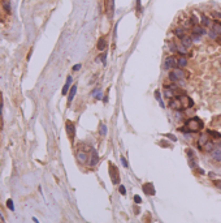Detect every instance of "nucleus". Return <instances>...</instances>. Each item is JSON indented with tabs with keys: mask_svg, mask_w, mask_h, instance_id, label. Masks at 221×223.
<instances>
[{
	"mask_svg": "<svg viewBox=\"0 0 221 223\" xmlns=\"http://www.w3.org/2000/svg\"><path fill=\"white\" fill-rule=\"evenodd\" d=\"M216 42H217V43L221 46V34H220V35H217V38H216Z\"/></svg>",
	"mask_w": 221,
	"mask_h": 223,
	"instance_id": "44",
	"label": "nucleus"
},
{
	"mask_svg": "<svg viewBox=\"0 0 221 223\" xmlns=\"http://www.w3.org/2000/svg\"><path fill=\"white\" fill-rule=\"evenodd\" d=\"M65 128H66V134H68V137H69L70 140H73L74 136H76V125H74V123L70 121V120H68V121L65 123Z\"/></svg>",
	"mask_w": 221,
	"mask_h": 223,
	"instance_id": "2",
	"label": "nucleus"
},
{
	"mask_svg": "<svg viewBox=\"0 0 221 223\" xmlns=\"http://www.w3.org/2000/svg\"><path fill=\"white\" fill-rule=\"evenodd\" d=\"M0 1H1V7H3L4 12L7 15H9L11 13V3H9V0H0Z\"/></svg>",
	"mask_w": 221,
	"mask_h": 223,
	"instance_id": "20",
	"label": "nucleus"
},
{
	"mask_svg": "<svg viewBox=\"0 0 221 223\" xmlns=\"http://www.w3.org/2000/svg\"><path fill=\"white\" fill-rule=\"evenodd\" d=\"M181 45L183 46V47H186L187 50L191 47V45H193V38L191 37H189V35H185L182 39H181Z\"/></svg>",
	"mask_w": 221,
	"mask_h": 223,
	"instance_id": "11",
	"label": "nucleus"
},
{
	"mask_svg": "<svg viewBox=\"0 0 221 223\" xmlns=\"http://www.w3.org/2000/svg\"><path fill=\"white\" fill-rule=\"evenodd\" d=\"M77 159H78L79 163L85 164V163H87L88 162V155L85 153V151H78V153H77Z\"/></svg>",
	"mask_w": 221,
	"mask_h": 223,
	"instance_id": "12",
	"label": "nucleus"
},
{
	"mask_svg": "<svg viewBox=\"0 0 221 223\" xmlns=\"http://www.w3.org/2000/svg\"><path fill=\"white\" fill-rule=\"evenodd\" d=\"M203 128H204V123H203L199 117L194 116V117L186 120L185 127L179 128V131H181V132H185V133H197L199 131H202Z\"/></svg>",
	"mask_w": 221,
	"mask_h": 223,
	"instance_id": "1",
	"label": "nucleus"
},
{
	"mask_svg": "<svg viewBox=\"0 0 221 223\" xmlns=\"http://www.w3.org/2000/svg\"><path fill=\"white\" fill-rule=\"evenodd\" d=\"M143 192H144L147 196H155L156 191H155V188H154V184H152V183H146V184H143Z\"/></svg>",
	"mask_w": 221,
	"mask_h": 223,
	"instance_id": "7",
	"label": "nucleus"
},
{
	"mask_svg": "<svg viewBox=\"0 0 221 223\" xmlns=\"http://www.w3.org/2000/svg\"><path fill=\"white\" fill-rule=\"evenodd\" d=\"M113 11H114V0H108V3H107V15H108L109 18L113 17Z\"/></svg>",
	"mask_w": 221,
	"mask_h": 223,
	"instance_id": "13",
	"label": "nucleus"
},
{
	"mask_svg": "<svg viewBox=\"0 0 221 223\" xmlns=\"http://www.w3.org/2000/svg\"><path fill=\"white\" fill-rule=\"evenodd\" d=\"M118 191H120V193H121L122 196H125V194H126V189H125V187H124V185H120Z\"/></svg>",
	"mask_w": 221,
	"mask_h": 223,
	"instance_id": "38",
	"label": "nucleus"
},
{
	"mask_svg": "<svg viewBox=\"0 0 221 223\" xmlns=\"http://www.w3.org/2000/svg\"><path fill=\"white\" fill-rule=\"evenodd\" d=\"M135 12L138 16L142 15V4H140V0H137V4H135Z\"/></svg>",
	"mask_w": 221,
	"mask_h": 223,
	"instance_id": "26",
	"label": "nucleus"
},
{
	"mask_svg": "<svg viewBox=\"0 0 221 223\" xmlns=\"http://www.w3.org/2000/svg\"><path fill=\"white\" fill-rule=\"evenodd\" d=\"M169 107H170V108H173V110H176V111H182V110H183L182 103H181V101H179V98H178V97H177V98H173V99H170V102H169Z\"/></svg>",
	"mask_w": 221,
	"mask_h": 223,
	"instance_id": "5",
	"label": "nucleus"
},
{
	"mask_svg": "<svg viewBox=\"0 0 221 223\" xmlns=\"http://www.w3.org/2000/svg\"><path fill=\"white\" fill-rule=\"evenodd\" d=\"M7 207L11 210V211H13L14 210V205H13V200H11V198H8L7 200Z\"/></svg>",
	"mask_w": 221,
	"mask_h": 223,
	"instance_id": "30",
	"label": "nucleus"
},
{
	"mask_svg": "<svg viewBox=\"0 0 221 223\" xmlns=\"http://www.w3.org/2000/svg\"><path fill=\"white\" fill-rule=\"evenodd\" d=\"M208 137H209V134L208 133H203L200 137H199V141H198V148L199 149H203V148L205 146V144L209 141Z\"/></svg>",
	"mask_w": 221,
	"mask_h": 223,
	"instance_id": "9",
	"label": "nucleus"
},
{
	"mask_svg": "<svg viewBox=\"0 0 221 223\" xmlns=\"http://www.w3.org/2000/svg\"><path fill=\"white\" fill-rule=\"evenodd\" d=\"M177 67H178V63H177V59L174 56L167 58V60H165V68L172 69V68H177Z\"/></svg>",
	"mask_w": 221,
	"mask_h": 223,
	"instance_id": "8",
	"label": "nucleus"
},
{
	"mask_svg": "<svg viewBox=\"0 0 221 223\" xmlns=\"http://www.w3.org/2000/svg\"><path fill=\"white\" fill-rule=\"evenodd\" d=\"M212 30H213L217 35H220L221 34V22L219 21V20H216L215 22L212 23Z\"/></svg>",
	"mask_w": 221,
	"mask_h": 223,
	"instance_id": "21",
	"label": "nucleus"
},
{
	"mask_svg": "<svg viewBox=\"0 0 221 223\" xmlns=\"http://www.w3.org/2000/svg\"><path fill=\"white\" fill-rule=\"evenodd\" d=\"M33 221H34V223H39V221H38L37 218H33Z\"/></svg>",
	"mask_w": 221,
	"mask_h": 223,
	"instance_id": "49",
	"label": "nucleus"
},
{
	"mask_svg": "<svg viewBox=\"0 0 221 223\" xmlns=\"http://www.w3.org/2000/svg\"><path fill=\"white\" fill-rule=\"evenodd\" d=\"M102 61H103V64L106 65V61H107V58H106V55H102Z\"/></svg>",
	"mask_w": 221,
	"mask_h": 223,
	"instance_id": "45",
	"label": "nucleus"
},
{
	"mask_svg": "<svg viewBox=\"0 0 221 223\" xmlns=\"http://www.w3.org/2000/svg\"><path fill=\"white\" fill-rule=\"evenodd\" d=\"M174 33H176L177 37H178V38H181V39L185 37V30H183L182 27H178V29H176V31H174Z\"/></svg>",
	"mask_w": 221,
	"mask_h": 223,
	"instance_id": "28",
	"label": "nucleus"
},
{
	"mask_svg": "<svg viewBox=\"0 0 221 223\" xmlns=\"http://www.w3.org/2000/svg\"><path fill=\"white\" fill-rule=\"evenodd\" d=\"M134 202H135V203H140V202H142V198H140L139 196H134Z\"/></svg>",
	"mask_w": 221,
	"mask_h": 223,
	"instance_id": "40",
	"label": "nucleus"
},
{
	"mask_svg": "<svg viewBox=\"0 0 221 223\" xmlns=\"http://www.w3.org/2000/svg\"><path fill=\"white\" fill-rule=\"evenodd\" d=\"M212 17L215 20H219V18H221V13L220 12H212Z\"/></svg>",
	"mask_w": 221,
	"mask_h": 223,
	"instance_id": "36",
	"label": "nucleus"
},
{
	"mask_svg": "<svg viewBox=\"0 0 221 223\" xmlns=\"http://www.w3.org/2000/svg\"><path fill=\"white\" fill-rule=\"evenodd\" d=\"M81 67H82L81 64H76V65L73 67V70H74V72H77V70H79V69H81Z\"/></svg>",
	"mask_w": 221,
	"mask_h": 223,
	"instance_id": "42",
	"label": "nucleus"
},
{
	"mask_svg": "<svg viewBox=\"0 0 221 223\" xmlns=\"http://www.w3.org/2000/svg\"><path fill=\"white\" fill-rule=\"evenodd\" d=\"M3 107H4V99H3V94L0 91V129L3 128Z\"/></svg>",
	"mask_w": 221,
	"mask_h": 223,
	"instance_id": "22",
	"label": "nucleus"
},
{
	"mask_svg": "<svg viewBox=\"0 0 221 223\" xmlns=\"http://www.w3.org/2000/svg\"><path fill=\"white\" fill-rule=\"evenodd\" d=\"M177 51H178V52H181V55H183V56L187 54V48H186V47H183L182 45H177Z\"/></svg>",
	"mask_w": 221,
	"mask_h": 223,
	"instance_id": "27",
	"label": "nucleus"
},
{
	"mask_svg": "<svg viewBox=\"0 0 221 223\" xmlns=\"http://www.w3.org/2000/svg\"><path fill=\"white\" fill-rule=\"evenodd\" d=\"M102 97H103V95H102V93H99V94H98L95 98H96V99H102Z\"/></svg>",
	"mask_w": 221,
	"mask_h": 223,
	"instance_id": "47",
	"label": "nucleus"
},
{
	"mask_svg": "<svg viewBox=\"0 0 221 223\" xmlns=\"http://www.w3.org/2000/svg\"><path fill=\"white\" fill-rule=\"evenodd\" d=\"M164 97H165L167 99H173V98L176 97V91H174V90H172L170 88H168V86L165 85V89H164Z\"/></svg>",
	"mask_w": 221,
	"mask_h": 223,
	"instance_id": "14",
	"label": "nucleus"
},
{
	"mask_svg": "<svg viewBox=\"0 0 221 223\" xmlns=\"http://www.w3.org/2000/svg\"><path fill=\"white\" fill-rule=\"evenodd\" d=\"M72 81H73V80H72V77H70V76H68L65 85H64V88H63V91H61V93H63V95H66V94H68V91L70 90V88H72V86H70V85H72Z\"/></svg>",
	"mask_w": 221,
	"mask_h": 223,
	"instance_id": "18",
	"label": "nucleus"
},
{
	"mask_svg": "<svg viewBox=\"0 0 221 223\" xmlns=\"http://www.w3.org/2000/svg\"><path fill=\"white\" fill-rule=\"evenodd\" d=\"M207 133L209 134V136H212V137H215V138H220L221 140V134L219 132H216V131H208Z\"/></svg>",
	"mask_w": 221,
	"mask_h": 223,
	"instance_id": "31",
	"label": "nucleus"
},
{
	"mask_svg": "<svg viewBox=\"0 0 221 223\" xmlns=\"http://www.w3.org/2000/svg\"><path fill=\"white\" fill-rule=\"evenodd\" d=\"M174 77H176L177 80H183V78H186L187 77V73L185 72V70H182V69H179V68H173V70L170 72Z\"/></svg>",
	"mask_w": 221,
	"mask_h": 223,
	"instance_id": "6",
	"label": "nucleus"
},
{
	"mask_svg": "<svg viewBox=\"0 0 221 223\" xmlns=\"http://www.w3.org/2000/svg\"><path fill=\"white\" fill-rule=\"evenodd\" d=\"M203 149H204V150H207V151H212V150L215 149V145H213V142H209V141H208Z\"/></svg>",
	"mask_w": 221,
	"mask_h": 223,
	"instance_id": "29",
	"label": "nucleus"
},
{
	"mask_svg": "<svg viewBox=\"0 0 221 223\" xmlns=\"http://www.w3.org/2000/svg\"><path fill=\"white\" fill-rule=\"evenodd\" d=\"M165 137H168V138H169V140H172L173 142H176V141H177V137L174 136V134H172V133H167V134H165Z\"/></svg>",
	"mask_w": 221,
	"mask_h": 223,
	"instance_id": "35",
	"label": "nucleus"
},
{
	"mask_svg": "<svg viewBox=\"0 0 221 223\" xmlns=\"http://www.w3.org/2000/svg\"><path fill=\"white\" fill-rule=\"evenodd\" d=\"M121 162H122V166H124L125 168H129V163H128V160H126L125 156H121Z\"/></svg>",
	"mask_w": 221,
	"mask_h": 223,
	"instance_id": "34",
	"label": "nucleus"
},
{
	"mask_svg": "<svg viewBox=\"0 0 221 223\" xmlns=\"http://www.w3.org/2000/svg\"><path fill=\"white\" fill-rule=\"evenodd\" d=\"M213 184H215L217 188H220L221 189V180H213Z\"/></svg>",
	"mask_w": 221,
	"mask_h": 223,
	"instance_id": "41",
	"label": "nucleus"
},
{
	"mask_svg": "<svg viewBox=\"0 0 221 223\" xmlns=\"http://www.w3.org/2000/svg\"><path fill=\"white\" fill-rule=\"evenodd\" d=\"M31 52H33V48L30 50V52H29V54H27V56H26V59H27V60L30 59V56H31Z\"/></svg>",
	"mask_w": 221,
	"mask_h": 223,
	"instance_id": "46",
	"label": "nucleus"
},
{
	"mask_svg": "<svg viewBox=\"0 0 221 223\" xmlns=\"http://www.w3.org/2000/svg\"><path fill=\"white\" fill-rule=\"evenodd\" d=\"M208 35H209V37H211L212 39H216V38H217V34H216V33H215V31H213L212 29L209 30V33H208Z\"/></svg>",
	"mask_w": 221,
	"mask_h": 223,
	"instance_id": "37",
	"label": "nucleus"
},
{
	"mask_svg": "<svg viewBox=\"0 0 221 223\" xmlns=\"http://www.w3.org/2000/svg\"><path fill=\"white\" fill-rule=\"evenodd\" d=\"M106 47H107V41H106V38H104V37H100V38H99V41H98L96 48H98L99 51H104V50H106Z\"/></svg>",
	"mask_w": 221,
	"mask_h": 223,
	"instance_id": "17",
	"label": "nucleus"
},
{
	"mask_svg": "<svg viewBox=\"0 0 221 223\" xmlns=\"http://www.w3.org/2000/svg\"><path fill=\"white\" fill-rule=\"evenodd\" d=\"M155 98H156V101L160 103V106H161L163 108H165V105H164V102H163V98H161V94H160L159 90H155Z\"/></svg>",
	"mask_w": 221,
	"mask_h": 223,
	"instance_id": "24",
	"label": "nucleus"
},
{
	"mask_svg": "<svg viewBox=\"0 0 221 223\" xmlns=\"http://www.w3.org/2000/svg\"><path fill=\"white\" fill-rule=\"evenodd\" d=\"M98 162H99V154H98V151H96V150H94V149H92V150H91V159H90V162H88V163H90V166H91V167H94Z\"/></svg>",
	"mask_w": 221,
	"mask_h": 223,
	"instance_id": "10",
	"label": "nucleus"
},
{
	"mask_svg": "<svg viewBox=\"0 0 221 223\" xmlns=\"http://www.w3.org/2000/svg\"><path fill=\"white\" fill-rule=\"evenodd\" d=\"M193 34H195V35H203V34H205V30L200 26V25H195V26H193Z\"/></svg>",
	"mask_w": 221,
	"mask_h": 223,
	"instance_id": "19",
	"label": "nucleus"
},
{
	"mask_svg": "<svg viewBox=\"0 0 221 223\" xmlns=\"http://www.w3.org/2000/svg\"><path fill=\"white\" fill-rule=\"evenodd\" d=\"M107 132H108L107 125H106V124H100V134H102V136H106Z\"/></svg>",
	"mask_w": 221,
	"mask_h": 223,
	"instance_id": "32",
	"label": "nucleus"
},
{
	"mask_svg": "<svg viewBox=\"0 0 221 223\" xmlns=\"http://www.w3.org/2000/svg\"><path fill=\"white\" fill-rule=\"evenodd\" d=\"M0 223H4V218H3V215L0 214Z\"/></svg>",
	"mask_w": 221,
	"mask_h": 223,
	"instance_id": "48",
	"label": "nucleus"
},
{
	"mask_svg": "<svg viewBox=\"0 0 221 223\" xmlns=\"http://www.w3.org/2000/svg\"><path fill=\"white\" fill-rule=\"evenodd\" d=\"M76 93H77V85H73V86L70 88V90H69V95H68V106H70V103H72V101H73Z\"/></svg>",
	"mask_w": 221,
	"mask_h": 223,
	"instance_id": "16",
	"label": "nucleus"
},
{
	"mask_svg": "<svg viewBox=\"0 0 221 223\" xmlns=\"http://www.w3.org/2000/svg\"><path fill=\"white\" fill-rule=\"evenodd\" d=\"M109 175L110 178H112V183L113 184H118L120 183V175H118V171H117V168L109 163Z\"/></svg>",
	"mask_w": 221,
	"mask_h": 223,
	"instance_id": "3",
	"label": "nucleus"
},
{
	"mask_svg": "<svg viewBox=\"0 0 221 223\" xmlns=\"http://www.w3.org/2000/svg\"><path fill=\"white\" fill-rule=\"evenodd\" d=\"M202 25L203 26H209L211 25V20L205 15H202Z\"/></svg>",
	"mask_w": 221,
	"mask_h": 223,
	"instance_id": "25",
	"label": "nucleus"
},
{
	"mask_svg": "<svg viewBox=\"0 0 221 223\" xmlns=\"http://www.w3.org/2000/svg\"><path fill=\"white\" fill-rule=\"evenodd\" d=\"M176 117L177 119H183V115H182V111H176Z\"/></svg>",
	"mask_w": 221,
	"mask_h": 223,
	"instance_id": "39",
	"label": "nucleus"
},
{
	"mask_svg": "<svg viewBox=\"0 0 221 223\" xmlns=\"http://www.w3.org/2000/svg\"><path fill=\"white\" fill-rule=\"evenodd\" d=\"M100 93V89H95L94 91H92V95H98Z\"/></svg>",
	"mask_w": 221,
	"mask_h": 223,
	"instance_id": "43",
	"label": "nucleus"
},
{
	"mask_svg": "<svg viewBox=\"0 0 221 223\" xmlns=\"http://www.w3.org/2000/svg\"><path fill=\"white\" fill-rule=\"evenodd\" d=\"M212 158L215 159V160H217V162H221V146H217V148H215L212 151Z\"/></svg>",
	"mask_w": 221,
	"mask_h": 223,
	"instance_id": "15",
	"label": "nucleus"
},
{
	"mask_svg": "<svg viewBox=\"0 0 221 223\" xmlns=\"http://www.w3.org/2000/svg\"><path fill=\"white\" fill-rule=\"evenodd\" d=\"M189 164H190L191 168H195V167H197V163H195V160H194V156H190V158H189Z\"/></svg>",
	"mask_w": 221,
	"mask_h": 223,
	"instance_id": "33",
	"label": "nucleus"
},
{
	"mask_svg": "<svg viewBox=\"0 0 221 223\" xmlns=\"http://www.w3.org/2000/svg\"><path fill=\"white\" fill-rule=\"evenodd\" d=\"M178 98H179V101H181L183 108H187V107H193V106H194V102H193V99H191L190 97L182 94V95H179Z\"/></svg>",
	"mask_w": 221,
	"mask_h": 223,
	"instance_id": "4",
	"label": "nucleus"
},
{
	"mask_svg": "<svg viewBox=\"0 0 221 223\" xmlns=\"http://www.w3.org/2000/svg\"><path fill=\"white\" fill-rule=\"evenodd\" d=\"M177 63H178V67L179 68H185L187 65V59H186L183 55H181V56L177 59Z\"/></svg>",
	"mask_w": 221,
	"mask_h": 223,
	"instance_id": "23",
	"label": "nucleus"
}]
</instances>
